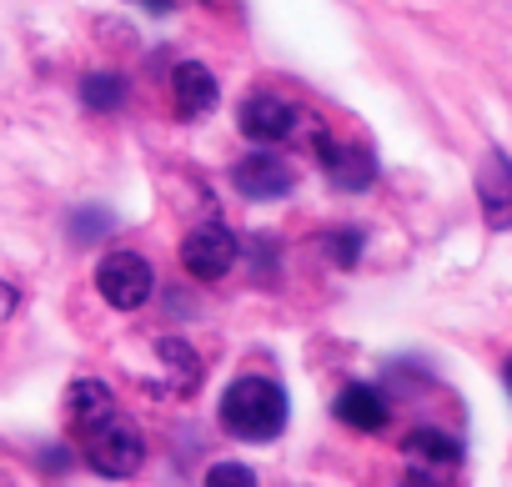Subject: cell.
I'll list each match as a JSON object with an SVG mask.
<instances>
[{
  "mask_svg": "<svg viewBox=\"0 0 512 487\" xmlns=\"http://www.w3.org/2000/svg\"><path fill=\"white\" fill-rule=\"evenodd\" d=\"M337 422H347V427H357V432H382V427H387V402H382V392L367 387V382L342 387V392H337Z\"/></svg>",
  "mask_w": 512,
  "mask_h": 487,
  "instance_id": "cell-11",
  "label": "cell"
},
{
  "mask_svg": "<svg viewBox=\"0 0 512 487\" xmlns=\"http://www.w3.org/2000/svg\"><path fill=\"white\" fill-rule=\"evenodd\" d=\"M116 221H111V211H101V206H86V211H76V221H71V236L76 241H96V236H106Z\"/></svg>",
  "mask_w": 512,
  "mask_h": 487,
  "instance_id": "cell-15",
  "label": "cell"
},
{
  "mask_svg": "<svg viewBox=\"0 0 512 487\" xmlns=\"http://www.w3.org/2000/svg\"><path fill=\"white\" fill-rule=\"evenodd\" d=\"M231 181H236V191H241L246 201H282V196H292L297 171H292L282 156H272V151H251V156L236 161Z\"/></svg>",
  "mask_w": 512,
  "mask_h": 487,
  "instance_id": "cell-6",
  "label": "cell"
},
{
  "mask_svg": "<svg viewBox=\"0 0 512 487\" xmlns=\"http://www.w3.org/2000/svg\"><path fill=\"white\" fill-rule=\"evenodd\" d=\"M151 287H156L151 262L136 257V252H111V257L96 267V292H101L111 307H121V312H136V307L151 297Z\"/></svg>",
  "mask_w": 512,
  "mask_h": 487,
  "instance_id": "cell-4",
  "label": "cell"
},
{
  "mask_svg": "<svg viewBox=\"0 0 512 487\" xmlns=\"http://www.w3.org/2000/svg\"><path fill=\"white\" fill-rule=\"evenodd\" d=\"M292 417V402H287V387L272 382V377H236L226 392H221V427L241 442H272L282 437Z\"/></svg>",
  "mask_w": 512,
  "mask_h": 487,
  "instance_id": "cell-1",
  "label": "cell"
},
{
  "mask_svg": "<svg viewBox=\"0 0 512 487\" xmlns=\"http://www.w3.org/2000/svg\"><path fill=\"white\" fill-rule=\"evenodd\" d=\"M86 457H91V467L101 477H131L146 462V442H141L136 422H126V417L111 412L106 422H96L86 432Z\"/></svg>",
  "mask_w": 512,
  "mask_h": 487,
  "instance_id": "cell-2",
  "label": "cell"
},
{
  "mask_svg": "<svg viewBox=\"0 0 512 487\" xmlns=\"http://www.w3.org/2000/svg\"><path fill=\"white\" fill-rule=\"evenodd\" d=\"M402 457L412 462V467H407V477H412V482H447V472H457V467H462V442H457V437H447V432L417 427V432H407Z\"/></svg>",
  "mask_w": 512,
  "mask_h": 487,
  "instance_id": "cell-5",
  "label": "cell"
},
{
  "mask_svg": "<svg viewBox=\"0 0 512 487\" xmlns=\"http://www.w3.org/2000/svg\"><path fill=\"white\" fill-rule=\"evenodd\" d=\"M146 6H156V11H166V6H171V0H146Z\"/></svg>",
  "mask_w": 512,
  "mask_h": 487,
  "instance_id": "cell-17",
  "label": "cell"
},
{
  "mask_svg": "<svg viewBox=\"0 0 512 487\" xmlns=\"http://www.w3.org/2000/svg\"><path fill=\"white\" fill-rule=\"evenodd\" d=\"M477 201H482L487 226H497V231L512 226V161H507L502 151H487V156H482V171H477Z\"/></svg>",
  "mask_w": 512,
  "mask_h": 487,
  "instance_id": "cell-9",
  "label": "cell"
},
{
  "mask_svg": "<svg viewBox=\"0 0 512 487\" xmlns=\"http://www.w3.org/2000/svg\"><path fill=\"white\" fill-rule=\"evenodd\" d=\"M317 156H322V171H327V181L337 191H367L377 181V156L362 141H332V136H322L317 141Z\"/></svg>",
  "mask_w": 512,
  "mask_h": 487,
  "instance_id": "cell-8",
  "label": "cell"
},
{
  "mask_svg": "<svg viewBox=\"0 0 512 487\" xmlns=\"http://www.w3.org/2000/svg\"><path fill=\"white\" fill-rule=\"evenodd\" d=\"M241 136L246 141H287L297 126H302V116H297V106L287 101V96H272V91H256V96H246L241 101Z\"/></svg>",
  "mask_w": 512,
  "mask_h": 487,
  "instance_id": "cell-7",
  "label": "cell"
},
{
  "mask_svg": "<svg viewBox=\"0 0 512 487\" xmlns=\"http://www.w3.org/2000/svg\"><path fill=\"white\" fill-rule=\"evenodd\" d=\"M171 96H176V116L181 121H201L216 111L221 91H216V76L201 66V61H181L171 71Z\"/></svg>",
  "mask_w": 512,
  "mask_h": 487,
  "instance_id": "cell-10",
  "label": "cell"
},
{
  "mask_svg": "<svg viewBox=\"0 0 512 487\" xmlns=\"http://www.w3.org/2000/svg\"><path fill=\"white\" fill-rule=\"evenodd\" d=\"M507 392H512V362H507Z\"/></svg>",
  "mask_w": 512,
  "mask_h": 487,
  "instance_id": "cell-18",
  "label": "cell"
},
{
  "mask_svg": "<svg viewBox=\"0 0 512 487\" xmlns=\"http://www.w3.org/2000/svg\"><path fill=\"white\" fill-rule=\"evenodd\" d=\"M161 357L176 367V392H196L201 387V362L191 357L186 342H161Z\"/></svg>",
  "mask_w": 512,
  "mask_h": 487,
  "instance_id": "cell-14",
  "label": "cell"
},
{
  "mask_svg": "<svg viewBox=\"0 0 512 487\" xmlns=\"http://www.w3.org/2000/svg\"><path fill=\"white\" fill-rule=\"evenodd\" d=\"M241 257V241L221 226V221H201L186 241H181V267L196 277V282H221Z\"/></svg>",
  "mask_w": 512,
  "mask_h": 487,
  "instance_id": "cell-3",
  "label": "cell"
},
{
  "mask_svg": "<svg viewBox=\"0 0 512 487\" xmlns=\"http://www.w3.org/2000/svg\"><path fill=\"white\" fill-rule=\"evenodd\" d=\"M81 101H86L91 111H116V106L126 101V81H121V76L96 71V76H86V81H81Z\"/></svg>",
  "mask_w": 512,
  "mask_h": 487,
  "instance_id": "cell-13",
  "label": "cell"
},
{
  "mask_svg": "<svg viewBox=\"0 0 512 487\" xmlns=\"http://www.w3.org/2000/svg\"><path fill=\"white\" fill-rule=\"evenodd\" d=\"M206 482H211V487H226V482L251 487V482H256V472H251V467H241V462H221V467H211V472H206Z\"/></svg>",
  "mask_w": 512,
  "mask_h": 487,
  "instance_id": "cell-16",
  "label": "cell"
},
{
  "mask_svg": "<svg viewBox=\"0 0 512 487\" xmlns=\"http://www.w3.org/2000/svg\"><path fill=\"white\" fill-rule=\"evenodd\" d=\"M66 412H71V422H76L81 432H91L96 422H106V417L116 412V402H111V387H106V382H96V377H81V382H71V392H66Z\"/></svg>",
  "mask_w": 512,
  "mask_h": 487,
  "instance_id": "cell-12",
  "label": "cell"
}]
</instances>
